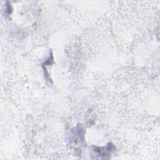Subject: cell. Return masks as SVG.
<instances>
[{
    "label": "cell",
    "instance_id": "1",
    "mask_svg": "<svg viewBox=\"0 0 160 160\" xmlns=\"http://www.w3.org/2000/svg\"><path fill=\"white\" fill-rule=\"evenodd\" d=\"M85 131L81 124H78L70 130L68 135L69 144L74 148H81L85 144Z\"/></svg>",
    "mask_w": 160,
    "mask_h": 160
},
{
    "label": "cell",
    "instance_id": "2",
    "mask_svg": "<svg viewBox=\"0 0 160 160\" xmlns=\"http://www.w3.org/2000/svg\"><path fill=\"white\" fill-rule=\"evenodd\" d=\"M92 148L95 158L100 159L109 158L110 155L116 149L115 146L111 142L108 143L104 146H92Z\"/></svg>",
    "mask_w": 160,
    "mask_h": 160
},
{
    "label": "cell",
    "instance_id": "3",
    "mask_svg": "<svg viewBox=\"0 0 160 160\" xmlns=\"http://www.w3.org/2000/svg\"><path fill=\"white\" fill-rule=\"evenodd\" d=\"M12 11V8L9 2H7V4L6 5V12L8 14H10Z\"/></svg>",
    "mask_w": 160,
    "mask_h": 160
}]
</instances>
